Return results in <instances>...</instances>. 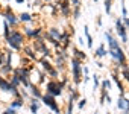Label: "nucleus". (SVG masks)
<instances>
[{
  "label": "nucleus",
  "mask_w": 129,
  "mask_h": 114,
  "mask_svg": "<svg viewBox=\"0 0 129 114\" xmlns=\"http://www.w3.org/2000/svg\"><path fill=\"white\" fill-rule=\"evenodd\" d=\"M18 20H20V21H23V23H29V21H32L34 18H32V15H30L29 12H21V14H20V17H18Z\"/></svg>",
  "instance_id": "obj_13"
},
{
  "label": "nucleus",
  "mask_w": 129,
  "mask_h": 114,
  "mask_svg": "<svg viewBox=\"0 0 129 114\" xmlns=\"http://www.w3.org/2000/svg\"><path fill=\"white\" fill-rule=\"evenodd\" d=\"M100 85H102V91H108V90H109V87H111V82H109L108 79H105Z\"/></svg>",
  "instance_id": "obj_18"
},
{
  "label": "nucleus",
  "mask_w": 129,
  "mask_h": 114,
  "mask_svg": "<svg viewBox=\"0 0 129 114\" xmlns=\"http://www.w3.org/2000/svg\"><path fill=\"white\" fill-rule=\"evenodd\" d=\"M23 32H24V35H27L29 38H34V37H35V29H32V27H27V26H26V27L23 29Z\"/></svg>",
  "instance_id": "obj_16"
},
{
  "label": "nucleus",
  "mask_w": 129,
  "mask_h": 114,
  "mask_svg": "<svg viewBox=\"0 0 129 114\" xmlns=\"http://www.w3.org/2000/svg\"><path fill=\"white\" fill-rule=\"evenodd\" d=\"M105 40L108 43V53L111 55V58L115 60L118 64H126V56H124V52L123 49L120 47L117 38L111 34V32H105Z\"/></svg>",
  "instance_id": "obj_1"
},
{
  "label": "nucleus",
  "mask_w": 129,
  "mask_h": 114,
  "mask_svg": "<svg viewBox=\"0 0 129 114\" xmlns=\"http://www.w3.org/2000/svg\"><path fill=\"white\" fill-rule=\"evenodd\" d=\"M62 88H64V82H59V81H56V79H52V81H49V82L46 84L47 94H50V96H53V97L59 96V94L62 93Z\"/></svg>",
  "instance_id": "obj_3"
},
{
  "label": "nucleus",
  "mask_w": 129,
  "mask_h": 114,
  "mask_svg": "<svg viewBox=\"0 0 129 114\" xmlns=\"http://www.w3.org/2000/svg\"><path fill=\"white\" fill-rule=\"evenodd\" d=\"M6 2H9V0H6Z\"/></svg>",
  "instance_id": "obj_32"
},
{
  "label": "nucleus",
  "mask_w": 129,
  "mask_h": 114,
  "mask_svg": "<svg viewBox=\"0 0 129 114\" xmlns=\"http://www.w3.org/2000/svg\"><path fill=\"white\" fill-rule=\"evenodd\" d=\"M46 2H50V0H46Z\"/></svg>",
  "instance_id": "obj_30"
},
{
  "label": "nucleus",
  "mask_w": 129,
  "mask_h": 114,
  "mask_svg": "<svg viewBox=\"0 0 129 114\" xmlns=\"http://www.w3.org/2000/svg\"><path fill=\"white\" fill-rule=\"evenodd\" d=\"M67 114H73V100H70V103H69V109H67Z\"/></svg>",
  "instance_id": "obj_24"
},
{
  "label": "nucleus",
  "mask_w": 129,
  "mask_h": 114,
  "mask_svg": "<svg viewBox=\"0 0 129 114\" xmlns=\"http://www.w3.org/2000/svg\"><path fill=\"white\" fill-rule=\"evenodd\" d=\"M41 100H43V103L46 105V106H49L53 112H56V114H59V105L56 103V99L53 97V96H50V94H43V97H41Z\"/></svg>",
  "instance_id": "obj_5"
},
{
  "label": "nucleus",
  "mask_w": 129,
  "mask_h": 114,
  "mask_svg": "<svg viewBox=\"0 0 129 114\" xmlns=\"http://www.w3.org/2000/svg\"><path fill=\"white\" fill-rule=\"evenodd\" d=\"M106 114H111V112H106Z\"/></svg>",
  "instance_id": "obj_31"
},
{
  "label": "nucleus",
  "mask_w": 129,
  "mask_h": 114,
  "mask_svg": "<svg viewBox=\"0 0 129 114\" xmlns=\"http://www.w3.org/2000/svg\"><path fill=\"white\" fill-rule=\"evenodd\" d=\"M121 23L124 24L126 29H129V14H127V17H121Z\"/></svg>",
  "instance_id": "obj_22"
},
{
  "label": "nucleus",
  "mask_w": 129,
  "mask_h": 114,
  "mask_svg": "<svg viewBox=\"0 0 129 114\" xmlns=\"http://www.w3.org/2000/svg\"><path fill=\"white\" fill-rule=\"evenodd\" d=\"M23 103H24V100L23 99H20V97H15L12 102H11V108H20V106H23Z\"/></svg>",
  "instance_id": "obj_15"
},
{
  "label": "nucleus",
  "mask_w": 129,
  "mask_h": 114,
  "mask_svg": "<svg viewBox=\"0 0 129 114\" xmlns=\"http://www.w3.org/2000/svg\"><path fill=\"white\" fill-rule=\"evenodd\" d=\"M0 9H2V5H0Z\"/></svg>",
  "instance_id": "obj_29"
},
{
  "label": "nucleus",
  "mask_w": 129,
  "mask_h": 114,
  "mask_svg": "<svg viewBox=\"0 0 129 114\" xmlns=\"http://www.w3.org/2000/svg\"><path fill=\"white\" fill-rule=\"evenodd\" d=\"M94 2H97V0H94Z\"/></svg>",
  "instance_id": "obj_33"
},
{
  "label": "nucleus",
  "mask_w": 129,
  "mask_h": 114,
  "mask_svg": "<svg viewBox=\"0 0 129 114\" xmlns=\"http://www.w3.org/2000/svg\"><path fill=\"white\" fill-rule=\"evenodd\" d=\"M111 6H112V0H105V12L106 14L111 12Z\"/></svg>",
  "instance_id": "obj_19"
},
{
  "label": "nucleus",
  "mask_w": 129,
  "mask_h": 114,
  "mask_svg": "<svg viewBox=\"0 0 129 114\" xmlns=\"http://www.w3.org/2000/svg\"><path fill=\"white\" fill-rule=\"evenodd\" d=\"M5 21H6L8 24H11L12 27H15V26L20 23V20L15 17V14H14L9 8H8V9H6V12H5Z\"/></svg>",
  "instance_id": "obj_7"
},
{
  "label": "nucleus",
  "mask_w": 129,
  "mask_h": 114,
  "mask_svg": "<svg viewBox=\"0 0 129 114\" xmlns=\"http://www.w3.org/2000/svg\"><path fill=\"white\" fill-rule=\"evenodd\" d=\"M94 55L97 56V58H103V56H106V55H108V50L105 49V44H103V43L96 49V53H94Z\"/></svg>",
  "instance_id": "obj_10"
},
{
  "label": "nucleus",
  "mask_w": 129,
  "mask_h": 114,
  "mask_svg": "<svg viewBox=\"0 0 129 114\" xmlns=\"http://www.w3.org/2000/svg\"><path fill=\"white\" fill-rule=\"evenodd\" d=\"M6 41H8V46L12 50H20L21 46H23V41H24V35L20 31H11V34L6 38Z\"/></svg>",
  "instance_id": "obj_2"
},
{
  "label": "nucleus",
  "mask_w": 129,
  "mask_h": 114,
  "mask_svg": "<svg viewBox=\"0 0 129 114\" xmlns=\"http://www.w3.org/2000/svg\"><path fill=\"white\" fill-rule=\"evenodd\" d=\"M9 82H11V85H12V87H15V88L20 85V81H18V78H17L15 75H12V78H11V81H9Z\"/></svg>",
  "instance_id": "obj_17"
},
{
  "label": "nucleus",
  "mask_w": 129,
  "mask_h": 114,
  "mask_svg": "<svg viewBox=\"0 0 129 114\" xmlns=\"http://www.w3.org/2000/svg\"><path fill=\"white\" fill-rule=\"evenodd\" d=\"M3 114H18V112H17L14 108H11V106H9L8 109H5V111H3Z\"/></svg>",
  "instance_id": "obj_23"
},
{
  "label": "nucleus",
  "mask_w": 129,
  "mask_h": 114,
  "mask_svg": "<svg viewBox=\"0 0 129 114\" xmlns=\"http://www.w3.org/2000/svg\"><path fill=\"white\" fill-rule=\"evenodd\" d=\"M73 56H75V58H78L79 61H82V60L87 58V55H85L84 52H81L79 49H76V47H73Z\"/></svg>",
  "instance_id": "obj_12"
},
{
  "label": "nucleus",
  "mask_w": 129,
  "mask_h": 114,
  "mask_svg": "<svg viewBox=\"0 0 129 114\" xmlns=\"http://www.w3.org/2000/svg\"><path fill=\"white\" fill-rule=\"evenodd\" d=\"M72 73H73V82L79 84L81 82V73H82V66L78 58H72Z\"/></svg>",
  "instance_id": "obj_4"
},
{
  "label": "nucleus",
  "mask_w": 129,
  "mask_h": 114,
  "mask_svg": "<svg viewBox=\"0 0 129 114\" xmlns=\"http://www.w3.org/2000/svg\"><path fill=\"white\" fill-rule=\"evenodd\" d=\"M115 31H117L118 37L121 38V41H123V43H127V34H126L124 24L121 23V18H117V20H115Z\"/></svg>",
  "instance_id": "obj_6"
},
{
  "label": "nucleus",
  "mask_w": 129,
  "mask_h": 114,
  "mask_svg": "<svg viewBox=\"0 0 129 114\" xmlns=\"http://www.w3.org/2000/svg\"><path fill=\"white\" fill-rule=\"evenodd\" d=\"M117 106H118V109L126 111V109H129V100H127V99H124V96H118Z\"/></svg>",
  "instance_id": "obj_8"
},
{
  "label": "nucleus",
  "mask_w": 129,
  "mask_h": 114,
  "mask_svg": "<svg viewBox=\"0 0 129 114\" xmlns=\"http://www.w3.org/2000/svg\"><path fill=\"white\" fill-rule=\"evenodd\" d=\"M3 63H5V58H3V52H0V67L3 66Z\"/></svg>",
  "instance_id": "obj_26"
},
{
  "label": "nucleus",
  "mask_w": 129,
  "mask_h": 114,
  "mask_svg": "<svg viewBox=\"0 0 129 114\" xmlns=\"http://www.w3.org/2000/svg\"><path fill=\"white\" fill-rule=\"evenodd\" d=\"M93 82H94V90H97V88H99V85H100L99 75H93Z\"/></svg>",
  "instance_id": "obj_20"
},
{
  "label": "nucleus",
  "mask_w": 129,
  "mask_h": 114,
  "mask_svg": "<svg viewBox=\"0 0 129 114\" xmlns=\"http://www.w3.org/2000/svg\"><path fill=\"white\" fill-rule=\"evenodd\" d=\"M79 15H81V8L79 6H75V11H73V18H79Z\"/></svg>",
  "instance_id": "obj_21"
},
{
  "label": "nucleus",
  "mask_w": 129,
  "mask_h": 114,
  "mask_svg": "<svg viewBox=\"0 0 129 114\" xmlns=\"http://www.w3.org/2000/svg\"><path fill=\"white\" fill-rule=\"evenodd\" d=\"M15 2H17L18 5H21V3H24V0H15Z\"/></svg>",
  "instance_id": "obj_28"
},
{
  "label": "nucleus",
  "mask_w": 129,
  "mask_h": 114,
  "mask_svg": "<svg viewBox=\"0 0 129 114\" xmlns=\"http://www.w3.org/2000/svg\"><path fill=\"white\" fill-rule=\"evenodd\" d=\"M73 6H79V0H70Z\"/></svg>",
  "instance_id": "obj_27"
},
{
  "label": "nucleus",
  "mask_w": 129,
  "mask_h": 114,
  "mask_svg": "<svg viewBox=\"0 0 129 114\" xmlns=\"http://www.w3.org/2000/svg\"><path fill=\"white\" fill-rule=\"evenodd\" d=\"M29 88H30V94H32L35 99H41V97H43V94L40 93V90H38L35 85H32V84H30V87H29Z\"/></svg>",
  "instance_id": "obj_14"
},
{
  "label": "nucleus",
  "mask_w": 129,
  "mask_h": 114,
  "mask_svg": "<svg viewBox=\"0 0 129 114\" xmlns=\"http://www.w3.org/2000/svg\"><path fill=\"white\" fill-rule=\"evenodd\" d=\"M11 82L8 81V79H5V78H2V76H0V90H3V91H11Z\"/></svg>",
  "instance_id": "obj_9"
},
{
  "label": "nucleus",
  "mask_w": 129,
  "mask_h": 114,
  "mask_svg": "<svg viewBox=\"0 0 129 114\" xmlns=\"http://www.w3.org/2000/svg\"><path fill=\"white\" fill-rule=\"evenodd\" d=\"M84 34H85V38H87V46L90 49H93V37L90 35V31H88V26L87 24L84 26Z\"/></svg>",
  "instance_id": "obj_11"
},
{
  "label": "nucleus",
  "mask_w": 129,
  "mask_h": 114,
  "mask_svg": "<svg viewBox=\"0 0 129 114\" xmlns=\"http://www.w3.org/2000/svg\"><path fill=\"white\" fill-rule=\"evenodd\" d=\"M85 105H87V99L84 97V99H81V100H79V108H84Z\"/></svg>",
  "instance_id": "obj_25"
}]
</instances>
